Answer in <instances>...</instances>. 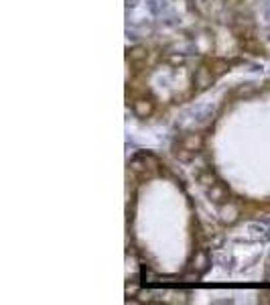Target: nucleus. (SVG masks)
I'll return each instance as SVG.
<instances>
[{"instance_id": "20e7f679", "label": "nucleus", "mask_w": 270, "mask_h": 305, "mask_svg": "<svg viewBox=\"0 0 270 305\" xmlns=\"http://www.w3.org/2000/svg\"><path fill=\"white\" fill-rule=\"evenodd\" d=\"M179 145H183L185 149H189V151L193 153H199L203 151V147H205V137L201 135V132H195V130H189V132H183L181 135V139L177 141Z\"/></svg>"}, {"instance_id": "39448f33", "label": "nucleus", "mask_w": 270, "mask_h": 305, "mask_svg": "<svg viewBox=\"0 0 270 305\" xmlns=\"http://www.w3.org/2000/svg\"><path fill=\"white\" fill-rule=\"evenodd\" d=\"M205 192H207V198H210V202L217 203V205L230 202V196H232V189H230V185H227L225 181H221V179H217L216 183H214L210 189H205Z\"/></svg>"}, {"instance_id": "9b49d317", "label": "nucleus", "mask_w": 270, "mask_h": 305, "mask_svg": "<svg viewBox=\"0 0 270 305\" xmlns=\"http://www.w3.org/2000/svg\"><path fill=\"white\" fill-rule=\"evenodd\" d=\"M149 55H151V51L147 49L144 45H134V47H130V49L126 51V61L128 63H132V61H144V59H149Z\"/></svg>"}, {"instance_id": "2eb2a0df", "label": "nucleus", "mask_w": 270, "mask_h": 305, "mask_svg": "<svg viewBox=\"0 0 270 305\" xmlns=\"http://www.w3.org/2000/svg\"><path fill=\"white\" fill-rule=\"evenodd\" d=\"M167 61H169V63H173V65H177V63H183L185 59H183V55H169V57H167Z\"/></svg>"}, {"instance_id": "423d86ee", "label": "nucleus", "mask_w": 270, "mask_h": 305, "mask_svg": "<svg viewBox=\"0 0 270 305\" xmlns=\"http://www.w3.org/2000/svg\"><path fill=\"white\" fill-rule=\"evenodd\" d=\"M191 266L189 269H193V271H197L199 275H203L207 269H210V264H212V258H210V254L205 249H197L195 253H193V258H191V262H189Z\"/></svg>"}, {"instance_id": "0eeeda50", "label": "nucleus", "mask_w": 270, "mask_h": 305, "mask_svg": "<svg viewBox=\"0 0 270 305\" xmlns=\"http://www.w3.org/2000/svg\"><path fill=\"white\" fill-rule=\"evenodd\" d=\"M217 179H219V177H217L216 169H214L212 165H205V167L199 169V173H197V183H199L203 189H210Z\"/></svg>"}, {"instance_id": "6e6552de", "label": "nucleus", "mask_w": 270, "mask_h": 305, "mask_svg": "<svg viewBox=\"0 0 270 305\" xmlns=\"http://www.w3.org/2000/svg\"><path fill=\"white\" fill-rule=\"evenodd\" d=\"M256 94H258V84L248 82V84H240V86L232 92V98L242 100V98H252V96H256Z\"/></svg>"}, {"instance_id": "f8f14e48", "label": "nucleus", "mask_w": 270, "mask_h": 305, "mask_svg": "<svg viewBox=\"0 0 270 305\" xmlns=\"http://www.w3.org/2000/svg\"><path fill=\"white\" fill-rule=\"evenodd\" d=\"M173 157H175L177 161H181V163H191V161L197 157V153L189 151V149H185L183 145L175 143V145H173Z\"/></svg>"}, {"instance_id": "7ed1b4c3", "label": "nucleus", "mask_w": 270, "mask_h": 305, "mask_svg": "<svg viewBox=\"0 0 270 305\" xmlns=\"http://www.w3.org/2000/svg\"><path fill=\"white\" fill-rule=\"evenodd\" d=\"M240 216H242V209H240V205L234 202H225L219 205V209H217V218H219V222L223 224V226H232V224H236L238 220H240Z\"/></svg>"}, {"instance_id": "1a4fd4ad", "label": "nucleus", "mask_w": 270, "mask_h": 305, "mask_svg": "<svg viewBox=\"0 0 270 305\" xmlns=\"http://www.w3.org/2000/svg\"><path fill=\"white\" fill-rule=\"evenodd\" d=\"M207 63H210V67H212V71L216 73V78L219 75H223V73H227L230 71V67H232V61H227V59H221V57H207L205 59Z\"/></svg>"}, {"instance_id": "f257e3e1", "label": "nucleus", "mask_w": 270, "mask_h": 305, "mask_svg": "<svg viewBox=\"0 0 270 305\" xmlns=\"http://www.w3.org/2000/svg\"><path fill=\"white\" fill-rule=\"evenodd\" d=\"M216 73L212 71V67H210V63L207 61H203L195 71H193V92L195 94H199V92H205L207 88H212L214 86V82H216Z\"/></svg>"}, {"instance_id": "4468645a", "label": "nucleus", "mask_w": 270, "mask_h": 305, "mask_svg": "<svg viewBox=\"0 0 270 305\" xmlns=\"http://www.w3.org/2000/svg\"><path fill=\"white\" fill-rule=\"evenodd\" d=\"M258 303H270V291H260L258 293Z\"/></svg>"}, {"instance_id": "f03ea898", "label": "nucleus", "mask_w": 270, "mask_h": 305, "mask_svg": "<svg viewBox=\"0 0 270 305\" xmlns=\"http://www.w3.org/2000/svg\"><path fill=\"white\" fill-rule=\"evenodd\" d=\"M155 108H157V102L151 94H144V96H138V98L132 100V112L138 118H151Z\"/></svg>"}, {"instance_id": "ddd939ff", "label": "nucleus", "mask_w": 270, "mask_h": 305, "mask_svg": "<svg viewBox=\"0 0 270 305\" xmlns=\"http://www.w3.org/2000/svg\"><path fill=\"white\" fill-rule=\"evenodd\" d=\"M169 295L173 297V299H169L171 303H187L191 297V293H187V291H171Z\"/></svg>"}, {"instance_id": "9d476101", "label": "nucleus", "mask_w": 270, "mask_h": 305, "mask_svg": "<svg viewBox=\"0 0 270 305\" xmlns=\"http://www.w3.org/2000/svg\"><path fill=\"white\" fill-rule=\"evenodd\" d=\"M240 47L246 51V53H252V55H260V53H264V45H262L256 37L240 39Z\"/></svg>"}]
</instances>
